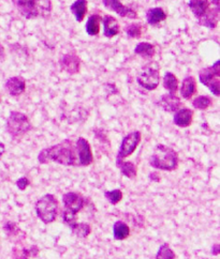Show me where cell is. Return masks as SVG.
Masks as SVG:
<instances>
[{"label": "cell", "instance_id": "cell-1", "mask_svg": "<svg viewBox=\"0 0 220 259\" xmlns=\"http://www.w3.org/2000/svg\"><path fill=\"white\" fill-rule=\"evenodd\" d=\"M76 157H78L76 147L70 139H66L57 145L43 149L39 153L38 159L41 164H46L49 161H54L62 165L73 166L78 162Z\"/></svg>", "mask_w": 220, "mask_h": 259}, {"label": "cell", "instance_id": "cell-2", "mask_svg": "<svg viewBox=\"0 0 220 259\" xmlns=\"http://www.w3.org/2000/svg\"><path fill=\"white\" fill-rule=\"evenodd\" d=\"M150 164L156 169L172 172L177 168L178 165L177 152L164 145H157L153 152Z\"/></svg>", "mask_w": 220, "mask_h": 259}, {"label": "cell", "instance_id": "cell-3", "mask_svg": "<svg viewBox=\"0 0 220 259\" xmlns=\"http://www.w3.org/2000/svg\"><path fill=\"white\" fill-rule=\"evenodd\" d=\"M20 13L26 19H36L38 16L48 18L52 11L51 0H15Z\"/></svg>", "mask_w": 220, "mask_h": 259}, {"label": "cell", "instance_id": "cell-4", "mask_svg": "<svg viewBox=\"0 0 220 259\" xmlns=\"http://www.w3.org/2000/svg\"><path fill=\"white\" fill-rule=\"evenodd\" d=\"M36 211L44 224L53 223L57 217L58 200L52 194L44 195L36 203Z\"/></svg>", "mask_w": 220, "mask_h": 259}, {"label": "cell", "instance_id": "cell-5", "mask_svg": "<svg viewBox=\"0 0 220 259\" xmlns=\"http://www.w3.org/2000/svg\"><path fill=\"white\" fill-rule=\"evenodd\" d=\"M136 80L146 90H155L160 81V68L155 61H150L142 68Z\"/></svg>", "mask_w": 220, "mask_h": 259}, {"label": "cell", "instance_id": "cell-6", "mask_svg": "<svg viewBox=\"0 0 220 259\" xmlns=\"http://www.w3.org/2000/svg\"><path fill=\"white\" fill-rule=\"evenodd\" d=\"M7 130L11 136L20 137L31 130V124L26 115L19 112H12L7 121Z\"/></svg>", "mask_w": 220, "mask_h": 259}, {"label": "cell", "instance_id": "cell-7", "mask_svg": "<svg viewBox=\"0 0 220 259\" xmlns=\"http://www.w3.org/2000/svg\"><path fill=\"white\" fill-rule=\"evenodd\" d=\"M220 61H218L212 65V67L204 68L200 71L199 76L202 84H204L208 89H210L213 95L216 97L220 96L219 85H220V68H219Z\"/></svg>", "mask_w": 220, "mask_h": 259}, {"label": "cell", "instance_id": "cell-8", "mask_svg": "<svg viewBox=\"0 0 220 259\" xmlns=\"http://www.w3.org/2000/svg\"><path fill=\"white\" fill-rule=\"evenodd\" d=\"M141 141V133L139 131L131 132L128 135H126L123 139L122 146H120L118 156L116 159V164L124 161V159L130 157L134 152L137 145Z\"/></svg>", "mask_w": 220, "mask_h": 259}, {"label": "cell", "instance_id": "cell-9", "mask_svg": "<svg viewBox=\"0 0 220 259\" xmlns=\"http://www.w3.org/2000/svg\"><path fill=\"white\" fill-rule=\"evenodd\" d=\"M63 201H64V205H65V211H67L69 213H72L75 214L79 213L82 209H83V205H84V200H83V197H82L78 193H73V192H70L67 193V194H65L63 197Z\"/></svg>", "mask_w": 220, "mask_h": 259}, {"label": "cell", "instance_id": "cell-10", "mask_svg": "<svg viewBox=\"0 0 220 259\" xmlns=\"http://www.w3.org/2000/svg\"><path fill=\"white\" fill-rule=\"evenodd\" d=\"M76 153L79 157V163L81 166H88L92 163V153L89 142H88L83 137L76 141Z\"/></svg>", "mask_w": 220, "mask_h": 259}, {"label": "cell", "instance_id": "cell-11", "mask_svg": "<svg viewBox=\"0 0 220 259\" xmlns=\"http://www.w3.org/2000/svg\"><path fill=\"white\" fill-rule=\"evenodd\" d=\"M104 7L109 10L114 11L115 13L122 16V18H129V19H137V14L134 10H132L128 7H126L120 0H102Z\"/></svg>", "mask_w": 220, "mask_h": 259}, {"label": "cell", "instance_id": "cell-12", "mask_svg": "<svg viewBox=\"0 0 220 259\" xmlns=\"http://www.w3.org/2000/svg\"><path fill=\"white\" fill-rule=\"evenodd\" d=\"M60 68H62L66 72L73 75L79 73L81 68V59L73 54H68L60 59L59 61Z\"/></svg>", "mask_w": 220, "mask_h": 259}, {"label": "cell", "instance_id": "cell-13", "mask_svg": "<svg viewBox=\"0 0 220 259\" xmlns=\"http://www.w3.org/2000/svg\"><path fill=\"white\" fill-rule=\"evenodd\" d=\"M5 90H7L10 96L12 97H19L23 93L26 89V82L23 77L21 76H14L11 77L8 81L5 82Z\"/></svg>", "mask_w": 220, "mask_h": 259}, {"label": "cell", "instance_id": "cell-14", "mask_svg": "<svg viewBox=\"0 0 220 259\" xmlns=\"http://www.w3.org/2000/svg\"><path fill=\"white\" fill-rule=\"evenodd\" d=\"M219 7L214 9H208L206 13L199 19V24L201 26L207 27V28H216L219 20Z\"/></svg>", "mask_w": 220, "mask_h": 259}, {"label": "cell", "instance_id": "cell-15", "mask_svg": "<svg viewBox=\"0 0 220 259\" xmlns=\"http://www.w3.org/2000/svg\"><path fill=\"white\" fill-rule=\"evenodd\" d=\"M160 106L168 113H175L178 111L180 107V100L179 98L176 97L174 93H168V95L162 96L160 100Z\"/></svg>", "mask_w": 220, "mask_h": 259}, {"label": "cell", "instance_id": "cell-16", "mask_svg": "<svg viewBox=\"0 0 220 259\" xmlns=\"http://www.w3.org/2000/svg\"><path fill=\"white\" fill-rule=\"evenodd\" d=\"M192 117H194V112L189 108H181L175 112L174 115V123L180 126V128H187L192 122Z\"/></svg>", "mask_w": 220, "mask_h": 259}, {"label": "cell", "instance_id": "cell-17", "mask_svg": "<svg viewBox=\"0 0 220 259\" xmlns=\"http://www.w3.org/2000/svg\"><path fill=\"white\" fill-rule=\"evenodd\" d=\"M104 36L107 38H113L119 34V24L117 20L112 15H106L102 20Z\"/></svg>", "mask_w": 220, "mask_h": 259}, {"label": "cell", "instance_id": "cell-18", "mask_svg": "<svg viewBox=\"0 0 220 259\" xmlns=\"http://www.w3.org/2000/svg\"><path fill=\"white\" fill-rule=\"evenodd\" d=\"M197 91V82L196 80L192 76H187L183 80V84L180 87V95L186 100L189 99L195 95Z\"/></svg>", "mask_w": 220, "mask_h": 259}, {"label": "cell", "instance_id": "cell-19", "mask_svg": "<svg viewBox=\"0 0 220 259\" xmlns=\"http://www.w3.org/2000/svg\"><path fill=\"white\" fill-rule=\"evenodd\" d=\"M189 8L191 9L192 13L198 19H200L210 9V2H208V0H189Z\"/></svg>", "mask_w": 220, "mask_h": 259}, {"label": "cell", "instance_id": "cell-20", "mask_svg": "<svg viewBox=\"0 0 220 259\" xmlns=\"http://www.w3.org/2000/svg\"><path fill=\"white\" fill-rule=\"evenodd\" d=\"M167 19V14L161 8H152L147 11L146 20L150 25H158Z\"/></svg>", "mask_w": 220, "mask_h": 259}, {"label": "cell", "instance_id": "cell-21", "mask_svg": "<svg viewBox=\"0 0 220 259\" xmlns=\"http://www.w3.org/2000/svg\"><path fill=\"white\" fill-rule=\"evenodd\" d=\"M71 12L74 15L75 20L81 23L85 19L87 13V0H76L74 3L71 5Z\"/></svg>", "mask_w": 220, "mask_h": 259}, {"label": "cell", "instance_id": "cell-22", "mask_svg": "<svg viewBox=\"0 0 220 259\" xmlns=\"http://www.w3.org/2000/svg\"><path fill=\"white\" fill-rule=\"evenodd\" d=\"M134 53L144 59H152L155 56V47L148 42H142L136 45Z\"/></svg>", "mask_w": 220, "mask_h": 259}, {"label": "cell", "instance_id": "cell-23", "mask_svg": "<svg viewBox=\"0 0 220 259\" xmlns=\"http://www.w3.org/2000/svg\"><path fill=\"white\" fill-rule=\"evenodd\" d=\"M100 23H101L100 15L97 14L90 15L86 24L87 34L91 37H96L97 35H99V31H100Z\"/></svg>", "mask_w": 220, "mask_h": 259}, {"label": "cell", "instance_id": "cell-24", "mask_svg": "<svg viewBox=\"0 0 220 259\" xmlns=\"http://www.w3.org/2000/svg\"><path fill=\"white\" fill-rule=\"evenodd\" d=\"M114 238L116 240H125L127 239L129 235H130V229H129V226L127 224H125L124 222H116L114 224Z\"/></svg>", "mask_w": 220, "mask_h": 259}, {"label": "cell", "instance_id": "cell-25", "mask_svg": "<svg viewBox=\"0 0 220 259\" xmlns=\"http://www.w3.org/2000/svg\"><path fill=\"white\" fill-rule=\"evenodd\" d=\"M163 86L167 90L170 91V93H176L178 87V80L173 73L167 72L163 77Z\"/></svg>", "mask_w": 220, "mask_h": 259}, {"label": "cell", "instance_id": "cell-26", "mask_svg": "<svg viewBox=\"0 0 220 259\" xmlns=\"http://www.w3.org/2000/svg\"><path fill=\"white\" fill-rule=\"evenodd\" d=\"M122 170V173L126 177L129 179H133L136 176V166L132 162H119L116 164Z\"/></svg>", "mask_w": 220, "mask_h": 259}, {"label": "cell", "instance_id": "cell-27", "mask_svg": "<svg viewBox=\"0 0 220 259\" xmlns=\"http://www.w3.org/2000/svg\"><path fill=\"white\" fill-rule=\"evenodd\" d=\"M73 234H75L79 238H86L90 234L91 227L88 224L85 223H75L73 226H71Z\"/></svg>", "mask_w": 220, "mask_h": 259}, {"label": "cell", "instance_id": "cell-28", "mask_svg": "<svg viewBox=\"0 0 220 259\" xmlns=\"http://www.w3.org/2000/svg\"><path fill=\"white\" fill-rule=\"evenodd\" d=\"M156 259H175V254H174V252L171 250L170 245L164 243L159 247Z\"/></svg>", "mask_w": 220, "mask_h": 259}, {"label": "cell", "instance_id": "cell-29", "mask_svg": "<svg viewBox=\"0 0 220 259\" xmlns=\"http://www.w3.org/2000/svg\"><path fill=\"white\" fill-rule=\"evenodd\" d=\"M192 105H194V107L197 109H202V111H204V109H207L212 105V100L208 97L201 96L195 99V101L192 102Z\"/></svg>", "mask_w": 220, "mask_h": 259}, {"label": "cell", "instance_id": "cell-30", "mask_svg": "<svg viewBox=\"0 0 220 259\" xmlns=\"http://www.w3.org/2000/svg\"><path fill=\"white\" fill-rule=\"evenodd\" d=\"M126 32H127L129 38L139 39L141 38L143 34V25L142 24H130L127 28H126Z\"/></svg>", "mask_w": 220, "mask_h": 259}, {"label": "cell", "instance_id": "cell-31", "mask_svg": "<svg viewBox=\"0 0 220 259\" xmlns=\"http://www.w3.org/2000/svg\"><path fill=\"white\" fill-rule=\"evenodd\" d=\"M106 197L107 199L112 203V205H116L123 198V193L120 190H114V191H110L106 192Z\"/></svg>", "mask_w": 220, "mask_h": 259}, {"label": "cell", "instance_id": "cell-32", "mask_svg": "<svg viewBox=\"0 0 220 259\" xmlns=\"http://www.w3.org/2000/svg\"><path fill=\"white\" fill-rule=\"evenodd\" d=\"M4 229L5 231H7V233L10 235V236H12V235H18L20 233V229L18 226H16L14 223L12 222H8V223H5L4 225Z\"/></svg>", "mask_w": 220, "mask_h": 259}, {"label": "cell", "instance_id": "cell-33", "mask_svg": "<svg viewBox=\"0 0 220 259\" xmlns=\"http://www.w3.org/2000/svg\"><path fill=\"white\" fill-rule=\"evenodd\" d=\"M16 185H18V187L20 190H25L27 186L29 185V180L23 177V178H21L18 180V182H16Z\"/></svg>", "mask_w": 220, "mask_h": 259}, {"label": "cell", "instance_id": "cell-34", "mask_svg": "<svg viewBox=\"0 0 220 259\" xmlns=\"http://www.w3.org/2000/svg\"><path fill=\"white\" fill-rule=\"evenodd\" d=\"M38 253H39V249H38L36 245L30 247V249L27 251V254H28V256H31V257H36L38 255Z\"/></svg>", "mask_w": 220, "mask_h": 259}, {"label": "cell", "instance_id": "cell-35", "mask_svg": "<svg viewBox=\"0 0 220 259\" xmlns=\"http://www.w3.org/2000/svg\"><path fill=\"white\" fill-rule=\"evenodd\" d=\"M28 254H27V251L26 250H22L19 252V254L16 255L15 259H28Z\"/></svg>", "mask_w": 220, "mask_h": 259}, {"label": "cell", "instance_id": "cell-36", "mask_svg": "<svg viewBox=\"0 0 220 259\" xmlns=\"http://www.w3.org/2000/svg\"><path fill=\"white\" fill-rule=\"evenodd\" d=\"M212 253H213V255H215L217 256L219 253H220V245L219 244H215L213 246V249H212Z\"/></svg>", "mask_w": 220, "mask_h": 259}, {"label": "cell", "instance_id": "cell-37", "mask_svg": "<svg viewBox=\"0 0 220 259\" xmlns=\"http://www.w3.org/2000/svg\"><path fill=\"white\" fill-rule=\"evenodd\" d=\"M4 150H5L4 145L2 144V142H0V159H1V157H2V154H3Z\"/></svg>", "mask_w": 220, "mask_h": 259}, {"label": "cell", "instance_id": "cell-38", "mask_svg": "<svg viewBox=\"0 0 220 259\" xmlns=\"http://www.w3.org/2000/svg\"><path fill=\"white\" fill-rule=\"evenodd\" d=\"M151 179L154 180V181H159V180H160V178L158 177V175H157V174H152V175H151Z\"/></svg>", "mask_w": 220, "mask_h": 259}, {"label": "cell", "instance_id": "cell-39", "mask_svg": "<svg viewBox=\"0 0 220 259\" xmlns=\"http://www.w3.org/2000/svg\"><path fill=\"white\" fill-rule=\"evenodd\" d=\"M0 57H4V49L1 44H0Z\"/></svg>", "mask_w": 220, "mask_h": 259}, {"label": "cell", "instance_id": "cell-40", "mask_svg": "<svg viewBox=\"0 0 220 259\" xmlns=\"http://www.w3.org/2000/svg\"><path fill=\"white\" fill-rule=\"evenodd\" d=\"M212 2L216 5V7H219V0H212Z\"/></svg>", "mask_w": 220, "mask_h": 259}, {"label": "cell", "instance_id": "cell-41", "mask_svg": "<svg viewBox=\"0 0 220 259\" xmlns=\"http://www.w3.org/2000/svg\"><path fill=\"white\" fill-rule=\"evenodd\" d=\"M13 2H15V0H13Z\"/></svg>", "mask_w": 220, "mask_h": 259}]
</instances>
